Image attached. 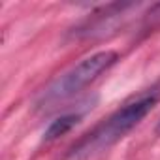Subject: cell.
<instances>
[{
  "label": "cell",
  "instance_id": "1",
  "mask_svg": "<svg viewBox=\"0 0 160 160\" xmlns=\"http://www.w3.org/2000/svg\"><path fill=\"white\" fill-rule=\"evenodd\" d=\"M158 100H160V83L152 85L151 89L141 91L138 96H132L115 113H111L102 124H98L92 132H89L72 149L70 156L83 158L117 143L147 117V113L158 104Z\"/></svg>",
  "mask_w": 160,
  "mask_h": 160
},
{
  "label": "cell",
  "instance_id": "2",
  "mask_svg": "<svg viewBox=\"0 0 160 160\" xmlns=\"http://www.w3.org/2000/svg\"><path fill=\"white\" fill-rule=\"evenodd\" d=\"M117 60H119V53L111 51V49L98 51V53L83 58L72 70H68L64 75H60L57 81L43 92L42 104L43 106H57L58 102H64V100L75 96L85 87H89L100 73L108 72Z\"/></svg>",
  "mask_w": 160,
  "mask_h": 160
},
{
  "label": "cell",
  "instance_id": "3",
  "mask_svg": "<svg viewBox=\"0 0 160 160\" xmlns=\"http://www.w3.org/2000/svg\"><path fill=\"white\" fill-rule=\"evenodd\" d=\"M79 119H81V115L79 113H66V115H60V117H57L55 121H51V124L47 126V130L43 132V141H55V139H58L60 136H64V134H68L77 122H79Z\"/></svg>",
  "mask_w": 160,
  "mask_h": 160
},
{
  "label": "cell",
  "instance_id": "4",
  "mask_svg": "<svg viewBox=\"0 0 160 160\" xmlns=\"http://www.w3.org/2000/svg\"><path fill=\"white\" fill-rule=\"evenodd\" d=\"M154 132H156V136H160V119H158V122H156V128H154Z\"/></svg>",
  "mask_w": 160,
  "mask_h": 160
}]
</instances>
